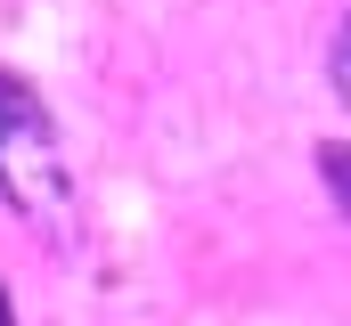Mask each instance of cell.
<instances>
[{"mask_svg":"<svg viewBox=\"0 0 351 326\" xmlns=\"http://www.w3.org/2000/svg\"><path fill=\"white\" fill-rule=\"evenodd\" d=\"M0 196L16 204L25 229H41L49 244L74 229V171H66V147H58L41 98L16 74H0Z\"/></svg>","mask_w":351,"mask_h":326,"instance_id":"1","label":"cell"},{"mask_svg":"<svg viewBox=\"0 0 351 326\" xmlns=\"http://www.w3.org/2000/svg\"><path fill=\"white\" fill-rule=\"evenodd\" d=\"M319 171H327V188H335V204L351 212V147H327V155H319Z\"/></svg>","mask_w":351,"mask_h":326,"instance_id":"2","label":"cell"},{"mask_svg":"<svg viewBox=\"0 0 351 326\" xmlns=\"http://www.w3.org/2000/svg\"><path fill=\"white\" fill-rule=\"evenodd\" d=\"M327 74H335V90H343V106H351V25L335 33V49H327Z\"/></svg>","mask_w":351,"mask_h":326,"instance_id":"3","label":"cell"},{"mask_svg":"<svg viewBox=\"0 0 351 326\" xmlns=\"http://www.w3.org/2000/svg\"><path fill=\"white\" fill-rule=\"evenodd\" d=\"M0 326H16V318H8V310H0Z\"/></svg>","mask_w":351,"mask_h":326,"instance_id":"4","label":"cell"}]
</instances>
